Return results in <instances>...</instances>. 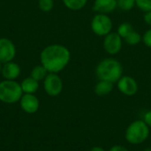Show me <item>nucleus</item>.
I'll return each instance as SVG.
<instances>
[{"instance_id":"nucleus-1","label":"nucleus","mask_w":151,"mask_h":151,"mask_svg":"<svg viewBox=\"0 0 151 151\" xmlns=\"http://www.w3.org/2000/svg\"><path fill=\"white\" fill-rule=\"evenodd\" d=\"M41 64L49 73H58L63 71L70 62V50L61 44H50L45 47L40 55Z\"/></svg>"},{"instance_id":"nucleus-2","label":"nucleus","mask_w":151,"mask_h":151,"mask_svg":"<svg viewBox=\"0 0 151 151\" xmlns=\"http://www.w3.org/2000/svg\"><path fill=\"white\" fill-rule=\"evenodd\" d=\"M96 73L99 81L115 83L123 76V66L115 58H105L97 65Z\"/></svg>"},{"instance_id":"nucleus-3","label":"nucleus","mask_w":151,"mask_h":151,"mask_svg":"<svg viewBox=\"0 0 151 151\" xmlns=\"http://www.w3.org/2000/svg\"><path fill=\"white\" fill-rule=\"evenodd\" d=\"M150 127L142 120H135L132 122L127 128L125 138L127 142L133 145H139L143 143L150 136Z\"/></svg>"},{"instance_id":"nucleus-4","label":"nucleus","mask_w":151,"mask_h":151,"mask_svg":"<svg viewBox=\"0 0 151 151\" xmlns=\"http://www.w3.org/2000/svg\"><path fill=\"white\" fill-rule=\"evenodd\" d=\"M23 91L16 81L4 80L0 82V101L4 104H12L19 102Z\"/></svg>"},{"instance_id":"nucleus-5","label":"nucleus","mask_w":151,"mask_h":151,"mask_svg":"<svg viewBox=\"0 0 151 151\" xmlns=\"http://www.w3.org/2000/svg\"><path fill=\"white\" fill-rule=\"evenodd\" d=\"M91 29L98 36H105L112 29V21L107 14L97 13L91 20Z\"/></svg>"},{"instance_id":"nucleus-6","label":"nucleus","mask_w":151,"mask_h":151,"mask_svg":"<svg viewBox=\"0 0 151 151\" xmlns=\"http://www.w3.org/2000/svg\"><path fill=\"white\" fill-rule=\"evenodd\" d=\"M43 88L50 96H58L63 90V81L58 73H49L43 80Z\"/></svg>"},{"instance_id":"nucleus-7","label":"nucleus","mask_w":151,"mask_h":151,"mask_svg":"<svg viewBox=\"0 0 151 151\" xmlns=\"http://www.w3.org/2000/svg\"><path fill=\"white\" fill-rule=\"evenodd\" d=\"M122 38L118 33H110L104 36V49L110 55L118 54L122 49Z\"/></svg>"},{"instance_id":"nucleus-8","label":"nucleus","mask_w":151,"mask_h":151,"mask_svg":"<svg viewBox=\"0 0 151 151\" xmlns=\"http://www.w3.org/2000/svg\"><path fill=\"white\" fill-rule=\"evenodd\" d=\"M16 55V47L8 38H0V62L5 64L13 60Z\"/></svg>"},{"instance_id":"nucleus-9","label":"nucleus","mask_w":151,"mask_h":151,"mask_svg":"<svg viewBox=\"0 0 151 151\" xmlns=\"http://www.w3.org/2000/svg\"><path fill=\"white\" fill-rule=\"evenodd\" d=\"M117 83L119 90L125 96H133L138 92V83L131 76H122Z\"/></svg>"},{"instance_id":"nucleus-10","label":"nucleus","mask_w":151,"mask_h":151,"mask_svg":"<svg viewBox=\"0 0 151 151\" xmlns=\"http://www.w3.org/2000/svg\"><path fill=\"white\" fill-rule=\"evenodd\" d=\"M22 111L27 114H34L37 112L40 107V101L35 94H23L19 100Z\"/></svg>"},{"instance_id":"nucleus-11","label":"nucleus","mask_w":151,"mask_h":151,"mask_svg":"<svg viewBox=\"0 0 151 151\" xmlns=\"http://www.w3.org/2000/svg\"><path fill=\"white\" fill-rule=\"evenodd\" d=\"M117 7V0H95L93 4V11L97 13L108 14L115 11Z\"/></svg>"},{"instance_id":"nucleus-12","label":"nucleus","mask_w":151,"mask_h":151,"mask_svg":"<svg viewBox=\"0 0 151 151\" xmlns=\"http://www.w3.org/2000/svg\"><path fill=\"white\" fill-rule=\"evenodd\" d=\"M21 73L20 66L12 61L5 63L3 65L2 68V76L4 78V80H10V81H15Z\"/></svg>"},{"instance_id":"nucleus-13","label":"nucleus","mask_w":151,"mask_h":151,"mask_svg":"<svg viewBox=\"0 0 151 151\" xmlns=\"http://www.w3.org/2000/svg\"><path fill=\"white\" fill-rule=\"evenodd\" d=\"M23 94H35L39 88V81L28 77L24 79L20 83Z\"/></svg>"},{"instance_id":"nucleus-14","label":"nucleus","mask_w":151,"mask_h":151,"mask_svg":"<svg viewBox=\"0 0 151 151\" xmlns=\"http://www.w3.org/2000/svg\"><path fill=\"white\" fill-rule=\"evenodd\" d=\"M114 88V83L107 81H99L95 86L94 91L98 96H105L111 93Z\"/></svg>"},{"instance_id":"nucleus-15","label":"nucleus","mask_w":151,"mask_h":151,"mask_svg":"<svg viewBox=\"0 0 151 151\" xmlns=\"http://www.w3.org/2000/svg\"><path fill=\"white\" fill-rule=\"evenodd\" d=\"M48 73H49V72L47 71V69L41 64V65H35L32 69L31 73H30V77L36 80L37 81H41L46 78Z\"/></svg>"},{"instance_id":"nucleus-16","label":"nucleus","mask_w":151,"mask_h":151,"mask_svg":"<svg viewBox=\"0 0 151 151\" xmlns=\"http://www.w3.org/2000/svg\"><path fill=\"white\" fill-rule=\"evenodd\" d=\"M66 8L72 11H79L85 7L88 0H63Z\"/></svg>"},{"instance_id":"nucleus-17","label":"nucleus","mask_w":151,"mask_h":151,"mask_svg":"<svg viewBox=\"0 0 151 151\" xmlns=\"http://www.w3.org/2000/svg\"><path fill=\"white\" fill-rule=\"evenodd\" d=\"M124 40L126 41V42H127V44L133 45V46H134V45L139 44V43L142 42V36L140 35V33L136 32V31L134 29L132 32H130V33L124 38Z\"/></svg>"},{"instance_id":"nucleus-18","label":"nucleus","mask_w":151,"mask_h":151,"mask_svg":"<svg viewBox=\"0 0 151 151\" xmlns=\"http://www.w3.org/2000/svg\"><path fill=\"white\" fill-rule=\"evenodd\" d=\"M134 30L133 26L130 23H122L118 27V34L121 36L122 39H124L130 32H132Z\"/></svg>"},{"instance_id":"nucleus-19","label":"nucleus","mask_w":151,"mask_h":151,"mask_svg":"<svg viewBox=\"0 0 151 151\" xmlns=\"http://www.w3.org/2000/svg\"><path fill=\"white\" fill-rule=\"evenodd\" d=\"M118 7L123 11H130L135 5V0H117Z\"/></svg>"},{"instance_id":"nucleus-20","label":"nucleus","mask_w":151,"mask_h":151,"mask_svg":"<svg viewBox=\"0 0 151 151\" xmlns=\"http://www.w3.org/2000/svg\"><path fill=\"white\" fill-rule=\"evenodd\" d=\"M38 6L41 11L44 12H49L54 7V1L53 0H39Z\"/></svg>"},{"instance_id":"nucleus-21","label":"nucleus","mask_w":151,"mask_h":151,"mask_svg":"<svg viewBox=\"0 0 151 151\" xmlns=\"http://www.w3.org/2000/svg\"><path fill=\"white\" fill-rule=\"evenodd\" d=\"M135 4L136 6L144 12L151 11V0H135Z\"/></svg>"},{"instance_id":"nucleus-22","label":"nucleus","mask_w":151,"mask_h":151,"mask_svg":"<svg viewBox=\"0 0 151 151\" xmlns=\"http://www.w3.org/2000/svg\"><path fill=\"white\" fill-rule=\"evenodd\" d=\"M142 41L147 47L151 48V28L145 32L142 36Z\"/></svg>"},{"instance_id":"nucleus-23","label":"nucleus","mask_w":151,"mask_h":151,"mask_svg":"<svg viewBox=\"0 0 151 151\" xmlns=\"http://www.w3.org/2000/svg\"><path fill=\"white\" fill-rule=\"evenodd\" d=\"M143 121L147 124V126L151 128V110L150 111H148L144 116H143Z\"/></svg>"},{"instance_id":"nucleus-24","label":"nucleus","mask_w":151,"mask_h":151,"mask_svg":"<svg viewBox=\"0 0 151 151\" xmlns=\"http://www.w3.org/2000/svg\"><path fill=\"white\" fill-rule=\"evenodd\" d=\"M109 151H129L126 147L121 146V145H114L112 146Z\"/></svg>"},{"instance_id":"nucleus-25","label":"nucleus","mask_w":151,"mask_h":151,"mask_svg":"<svg viewBox=\"0 0 151 151\" xmlns=\"http://www.w3.org/2000/svg\"><path fill=\"white\" fill-rule=\"evenodd\" d=\"M143 19H144V21H145L148 25L151 26V11L150 12H145V14H144V16H143Z\"/></svg>"},{"instance_id":"nucleus-26","label":"nucleus","mask_w":151,"mask_h":151,"mask_svg":"<svg viewBox=\"0 0 151 151\" xmlns=\"http://www.w3.org/2000/svg\"><path fill=\"white\" fill-rule=\"evenodd\" d=\"M90 151H106L104 148H102V147H100V146H95V147H93Z\"/></svg>"},{"instance_id":"nucleus-27","label":"nucleus","mask_w":151,"mask_h":151,"mask_svg":"<svg viewBox=\"0 0 151 151\" xmlns=\"http://www.w3.org/2000/svg\"><path fill=\"white\" fill-rule=\"evenodd\" d=\"M3 65H4V64H2V63L0 62V73H1V72H2V68H3Z\"/></svg>"},{"instance_id":"nucleus-28","label":"nucleus","mask_w":151,"mask_h":151,"mask_svg":"<svg viewBox=\"0 0 151 151\" xmlns=\"http://www.w3.org/2000/svg\"><path fill=\"white\" fill-rule=\"evenodd\" d=\"M143 151H151V148H146Z\"/></svg>"}]
</instances>
